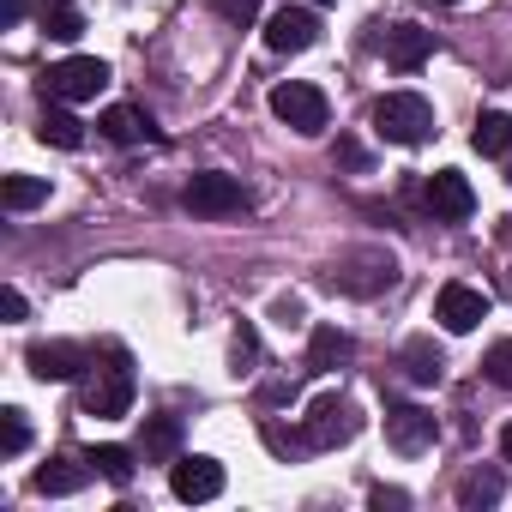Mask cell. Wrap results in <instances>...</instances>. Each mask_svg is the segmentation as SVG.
I'll use <instances>...</instances> for the list:
<instances>
[{
  "mask_svg": "<svg viewBox=\"0 0 512 512\" xmlns=\"http://www.w3.org/2000/svg\"><path fill=\"white\" fill-rule=\"evenodd\" d=\"M374 133L392 139V145H422V139H434V109H428V97H416V91H386V97L374 103Z\"/></svg>",
  "mask_w": 512,
  "mask_h": 512,
  "instance_id": "1",
  "label": "cell"
},
{
  "mask_svg": "<svg viewBox=\"0 0 512 512\" xmlns=\"http://www.w3.org/2000/svg\"><path fill=\"white\" fill-rule=\"evenodd\" d=\"M326 284L332 290H344V296H380V290H392L398 284V260L386 247H362V253H344V260L326 272Z\"/></svg>",
  "mask_w": 512,
  "mask_h": 512,
  "instance_id": "2",
  "label": "cell"
},
{
  "mask_svg": "<svg viewBox=\"0 0 512 512\" xmlns=\"http://www.w3.org/2000/svg\"><path fill=\"white\" fill-rule=\"evenodd\" d=\"M356 428H362V416L350 410V398L320 392V398L308 404V416H302V446H308V452H338V446L356 440Z\"/></svg>",
  "mask_w": 512,
  "mask_h": 512,
  "instance_id": "3",
  "label": "cell"
},
{
  "mask_svg": "<svg viewBox=\"0 0 512 512\" xmlns=\"http://www.w3.org/2000/svg\"><path fill=\"white\" fill-rule=\"evenodd\" d=\"M103 85H109V67L97 55H67V61H55L43 73V97L49 103H91Z\"/></svg>",
  "mask_w": 512,
  "mask_h": 512,
  "instance_id": "4",
  "label": "cell"
},
{
  "mask_svg": "<svg viewBox=\"0 0 512 512\" xmlns=\"http://www.w3.org/2000/svg\"><path fill=\"white\" fill-rule=\"evenodd\" d=\"M272 115L284 121V127H296V133H326V121H332V103H326V91L320 85H308V79H284L278 91H272Z\"/></svg>",
  "mask_w": 512,
  "mask_h": 512,
  "instance_id": "5",
  "label": "cell"
},
{
  "mask_svg": "<svg viewBox=\"0 0 512 512\" xmlns=\"http://www.w3.org/2000/svg\"><path fill=\"white\" fill-rule=\"evenodd\" d=\"M181 199H187V211H193V217H235V211H247V187H241L235 175H223V169L193 175Z\"/></svg>",
  "mask_w": 512,
  "mask_h": 512,
  "instance_id": "6",
  "label": "cell"
},
{
  "mask_svg": "<svg viewBox=\"0 0 512 512\" xmlns=\"http://www.w3.org/2000/svg\"><path fill=\"white\" fill-rule=\"evenodd\" d=\"M314 43H320V7H308V0H302V7L290 0V7H278L266 19V49L272 55H302Z\"/></svg>",
  "mask_w": 512,
  "mask_h": 512,
  "instance_id": "7",
  "label": "cell"
},
{
  "mask_svg": "<svg viewBox=\"0 0 512 512\" xmlns=\"http://www.w3.org/2000/svg\"><path fill=\"white\" fill-rule=\"evenodd\" d=\"M133 410V374H127V350L115 356V368H97V380L85 386V416L97 422H115Z\"/></svg>",
  "mask_w": 512,
  "mask_h": 512,
  "instance_id": "8",
  "label": "cell"
},
{
  "mask_svg": "<svg viewBox=\"0 0 512 512\" xmlns=\"http://www.w3.org/2000/svg\"><path fill=\"white\" fill-rule=\"evenodd\" d=\"M434 320H440L452 338H464V332H476V326L488 320V296H482L476 284H440V296H434Z\"/></svg>",
  "mask_w": 512,
  "mask_h": 512,
  "instance_id": "9",
  "label": "cell"
},
{
  "mask_svg": "<svg viewBox=\"0 0 512 512\" xmlns=\"http://www.w3.org/2000/svg\"><path fill=\"white\" fill-rule=\"evenodd\" d=\"M434 434H440L434 410H422V404H392V410H386V440H392V452L416 458V452L434 446Z\"/></svg>",
  "mask_w": 512,
  "mask_h": 512,
  "instance_id": "10",
  "label": "cell"
},
{
  "mask_svg": "<svg viewBox=\"0 0 512 512\" xmlns=\"http://www.w3.org/2000/svg\"><path fill=\"white\" fill-rule=\"evenodd\" d=\"M169 488H175V500H217L223 494V464L217 458H199V452H181L175 464H169Z\"/></svg>",
  "mask_w": 512,
  "mask_h": 512,
  "instance_id": "11",
  "label": "cell"
},
{
  "mask_svg": "<svg viewBox=\"0 0 512 512\" xmlns=\"http://www.w3.org/2000/svg\"><path fill=\"white\" fill-rule=\"evenodd\" d=\"M422 205H428L440 223H464V217L476 211V193H470V181H464L458 169H434L428 187H422Z\"/></svg>",
  "mask_w": 512,
  "mask_h": 512,
  "instance_id": "12",
  "label": "cell"
},
{
  "mask_svg": "<svg viewBox=\"0 0 512 512\" xmlns=\"http://www.w3.org/2000/svg\"><path fill=\"white\" fill-rule=\"evenodd\" d=\"M31 374L37 380H79L85 368H91V356H85V344H67V338H55V344H31Z\"/></svg>",
  "mask_w": 512,
  "mask_h": 512,
  "instance_id": "13",
  "label": "cell"
},
{
  "mask_svg": "<svg viewBox=\"0 0 512 512\" xmlns=\"http://www.w3.org/2000/svg\"><path fill=\"white\" fill-rule=\"evenodd\" d=\"M428 55H434V31H422V25H392L386 31V61L398 73H416Z\"/></svg>",
  "mask_w": 512,
  "mask_h": 512,
  "instance_id": "14",
  "label": "cell"
},
{
  "mask_svg": "<svg viewBox=\"0 0 512 512\" xmlns=\"http://www.w3.org/2000/svg\"><path fill=\"white\" fill-rule=\"evenodd\" d=\"M398 368H404V380H416V386H440L446 356H440V344H434V338H404Z\"/></svg>",
  "mask_w": 512,
  "mask_h": 512,
  "instance_id": "15",
  "label": "cell"
},
{
  "mask_svg": "<svg viewBox=\"0 0 512 512\" xmlns=\"http://www.w3.org/2000/svg\"><path fill=\"white\" fill-rule=\"evenodd\" d=\"M103 139L109 145H139V139H157V127H151V115L145 109H133V103H115V109H103Z\"/></svg>",
  "mask_w": 512,
  "mask_h": 512,
  "instance_id": "16",
  "label": "cell"
},
{
  "mask_svg": "<svg viewBox=\"0 0 512 512\" xmlns=\"http://www.w3.org/2000/svg\"><path fill=\"white\" fill-rule=\"evenodd\" d=\"M350 332H338V326H314V338H308V374H332L338 362H350Z\"/></svg>",
  "mask_w": 512,
  "mask_h": 512,
  "instance_id": "17",
  "label": "cell"
},
{
  "mask_svg": "<svg viewBox=\"0 0 512 512\" xmlns=\"http://www.w3.org/2000/svg\"><path fill=\"white\" fill-rule=\"evenodd\" d=\"M37 139H43V145H61V151H79V145H85V127H79V115H73V109H61V103H55V109H43Z\"/></svg>",
  "mask_w": 512,
  "mask_h": 512,
  "instance_id": "18",
  "label": "cell"
},
{
  "mask_svg": "<svg viewBox=\"0 0 512 512\" xmlns=\"http://www.w3.org/2000/svg\"><path fill=\"white\" fill-rule=\"evenodd\" d=\"M0 205L7 211H37V205H49V181L43 175H7L0 181Z\"/></svg>",
  "mask_w": 512,
  "mask_h": 512,
  "instance_id": "19",
  "label": "cell"
},
{
  "mask_svg": "<svg viewBox=\"0 0 512 512\" xmlns=\"http://www.w3.org/2000/svg\"><path fill=\"white\" fill-rule=\"evenodd\" d=\"M85 464H91L103 482H115V488H121V482H133V452H127V446H115V440L91 446V452H85Z\"/></svg>",
  "mask_w": 512,
  "mask_h": 512,
  "instance_id": "20",
  "label": "cell"
},
{
  "mask_svg": "<svg viewBox=\"0 0 512 512\" xmlns=\"http://www.w3.org/2000/svg\"><path fill=\"white\" fill-rule=\"evenodd\" d=\"M470 145H476L482 157H506V151H512V115H500V109H488V115L476 121V133H470Z\"/></svg>",
  "mask_w": 512,
  "mask_h": 512,
  "instance_id": "21",
  "label": "cell"
},
{
  "mask_svg": "<svg viewBox=\"0 0 512 512\" xmlns=\"http://www.w3.org/2000/svg\"><path fill=\"white\" fill-rule=\"evenodd\" d=\"M79 488H85V464L73 458H49L37 470V494H79Z\"/></svg>",
  "mask_w": 512,
  "mask_h": 512,
  "instance_id": "22",
  "label": "cell"
},
{
  "mask_svg": "<svg viewBox=\"0 0 512 512\" xmlns=\"http://www.w3.org/2000/svg\"><path fill=\"white\" fill-rule=\"evenodd\" d=\"M37 19H43V31H49L55 43H73V37L85 31V13L73 7V0H43V13H37Z\"/></svg>",
  "mask_w": 512,
  "mask_h": 512,
  "instance_id": "23",
  "label": "cell"
},
{
  "mask_svg": "<svg viewBox=\"0 0 512 512\" xmlns=\"http://www.w3.org/2000/svg\"><path fill=\"white\" fill-rule=\"evenodd\" d=\"M145 458H181V422L175 416H151L145 422Z\"/></svg>",
  "mask_w": 512,
  "mask_h": 512,
  "instance_id": "24",
  "label": "cell"
},
{
  "mask_svg": "<svg viewBox=\"0 0 512 512\" xmlns=\"http://www.w3.org/2000/svg\"><path fill=\"white\" fill-rule=\"evenodd\" d=\"M500 494H506L500 470H470V476L458 482V506H494Z\"/></svg>",
  "mask_w": 512,
  "mask_h": 512,
  "instance_id": "25",
  "label": "cell"
},
{
  "mask_svg": "<svg viewBox=\"0 0 512 512\" xmlns=\"http://www.w3.org/2000/svg\"><path fill=\"white\" fill-rule=\"evenodd\" d=\"M25 446H31V416H25L19 404H7V410H0V452L19 458Z\"/></svg>",
  "mask_w": 512,
  "mask_h": 512,
  "instance_id": "26",
  "label": "cell"
},
{
  "mask_svg": "<svg viewBox=\"0 0 512 512\" xmlns=\"http://www.w3.org/2000/svg\"><path fill=\"white\" fill-rule=\"evenodd\" d=\"M211 13L223 19V25H253V19H260V0H211Z\"/></svg>",
  "mask_w": 512,
  "mask_h": 512,
  "instance_id": "27",
  "label": "cell"
},
{
  "mask_svg": "<svg viewBox=\"0 0 512 512\" xmlns=\"http://www.w3.org/2000/svg\"><path fill=\"white\" fill-rule=\"evenodd\" d=\"M253 356H260V338H253V326H235V338H229V362H235V374H247Z\"/></svg>",
  "mask_w": 512,
  "mask_h": 512,
  "instance_id": "28",
  "label": "cell"
},
{
  "mask_svg": "<svg viewBox=\"0 0 512 512\" xmlns=\"http://www.w3.org/2000/svg\"><path fill=\"white\" fill-rule=\"evenodd\" d=\"M488 380L494 386H512V344H494L488 350Z\"/></svg>",
  "mask_w": 512,
  "mask_h": 512,
  "instance_id": "29",
  "label": "cell"
},
{
  "mask_svg": "<svg viewBox=\"0 0 512 512\" xmlns=\"http://www.w3.org/2000/svg\"><path fill=\"white\" fill-rule=\"evenodd\" d=\"M0 314H7V320H25V296H19V290H0Z\"/></svg>",
  "mask_w": 512,
  "mask_h": 512,
  "instance_id": "30",
  "label": "cell"
},
{
  "mask_svg": "<svg viewBox=\"0 0 512 512\" xmlns=\"http://www.w3.org/2000/svg\"><path fill=\"white\" fill-rule=\"evenodd\" d=\"M19 19H25V0H0V25H7V31H13Z\"/></svg>",
  "mask_w": 512,
  "mask_h": 512,
  "instance_id": "31",
  "label": "cell"
},
{
  "mask_svg": "<svg viewBox=\"0 0 512 512\" xmlns=\"http://www.w3.org/2000/svg\"><path fill=\"white\" fill-rule=\"evenodd\" d=\"M338 157H344V163H350V169H362V163H368V151H362V145H356V139H344V145H338Z\"/></svg>",
  "mask_w": 512,
  "mask_h": 512,
  "instance_id": "32",
  "label": "cell"
},
{
  "mask_svg": "<svg viewBox=\"0 0 512 512\" xmlns=\"http://www.w3.org/2000/svg\"><path fill=\"white\" fill-rule=\"evenodd\" d=\"M404 500H410L404 488H374V506H404Z\"/></svg>",
  "mask_w": 512,
  "mask_h": 512,
  "instance_id": "33",
  "label": "cell"
},
{
  "mask_svg": "<svg viewBox=\"0 0 512 512\" xmlns=\"http://www.w3.org/2000/svg\"><path fill=\"white\" fill-rule=\"evenodd\" d=\"M500 458H506V464H512V422H506V428H500Z\"/></svg>",
  "mask_w": 512,
  "mask_h": 512,
  "instance_id": "34",
  "label": "cell"
},
{
  "mask_svg": "<svg viewBox=\"0 0 512 512\" xmlns=\"http://www.w3.org/2000/svg\"><path fill=\"white\" fill-rule=\"evenodd\" d=\"M506 181H512V151H506Z\"/></svg>",
  "mask_w": 512,
  "mask_h": 512,
  "instance_id": "35",
  "label": "cell"
},
{
  "mask_svg": "<svg viewBox=\"0 0 512 512\" xmlns=\"http://www.w3.org/2000/svg\"><path fill=\"white\" fill-rule=\"evenodd\" d=\"M308 7H332V0H308Z\"/></svg>",
  "mask_w": 512,
  "mask_h": 512,
  "instance_id": "36",
  "label": "cell"
},
{
  "mask_svg": "<svg viewBox=\"0 0 512 512\" xmlns=\"http://www.w3.org/2000/svg\"><path fill=\"white\" fill-rule=\"evenodd\" d=\"M440 7H458V0H440Z\"/></svg>",
  "mask_w": 512,
  "mask_h": 512,
  "instance_id": "37",
  "label": "cell"
}]
</instances>
